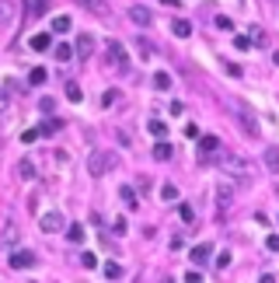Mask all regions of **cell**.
Returning <instances> with one entry per match:
<instances>
[{
    "mask_svg": "<svg viewBox=\"0 0 279 283\" xmlns=\"http://www.w3.org/2000/svg\"><path fill=\"white\" fill-rule=\"evenodd\" d=\"M108 60H112L115 67H126V63H129V60H126V49H122V42H115V39L108 42Z\"/></svg>",
    "mask_w": 279,
    "mask_h": 283,
    "instance_id": "cell-5",
    "label": "cell"
},
{
    "mask_svg": "<svg viewBox=\"0 0 279 283\" xmlns=\"http://www.w3.org/2000/svg\"><path fill=\"white\" fill-rule=\"evenodd\" d=\"M39 227H42L46 234H56V231H63V227H67V220H63V213H60V210H49V213H42V217H39Z\"/></svg>",
    "mask_w": 279,
    "mask_h": 283,
    "instance_id": "cell-3",
    "label": "cell"
},
{
    "mask_svg": "<svg viewBox=\"0 0 279 283\" xmlns=\"http://www.w3.org/2000/svg\"><path fill=\"white\" fill-rule=\"evenodd\" d=\"M220 168H223L230 178H237V185H251V168H248V161H241L237 154H223V157H220Z\"/></svg>",
    "mask_w": 279,
    "mask_h": 283,
    "instance_id": "cell-1",
    "label": "cell"
},
{
    "mask_svg": "<svg viewBox=\"0 0 279 283\" xmlns=\"http://www.w3.org/2000/svg\"><path fill=\"white\" fill-rule=\"evenodd\" d=\"M220 150V140L216 137H199V157H209V154H216Z\"/></svg>",
    "mask_w": 279,
    "mask_h": 283,
    "instance_id": "cell-9",
    "label": "cell"
},
{
    "mask_svg": "<svg viewBox=\"0 0 279 283\" xmlns=\"http://www.w3.org/2000/svg\"><path fill=\"white\" fill-rule=\"evenodd\" d=\"M171 154H175V150H171V143H168V140H157V147H154V157H157V161H171Z\"/></svg>",
    "mask_w": 279,
    "mask_h": 283,
    "instance_id": "cell-14",
    "label": "cell"
},
{
    "mask_svg": "<svg viewBox=\"0 0 279 283\" xmlns=\"http://www.w3.org/2000/svg\"><path fill=\"white\" fill-rule=\"evenodd\" d=\"M119 200H122L129 210H136V207H140V203H136V189H133V185H122V189H119Z\"/></svg>",
    "mask_w": 279,
    "mask_h": 283,
    "instance_id": "cell-13",
    "label": "cell"
},
{
    "mask_svg": "<svg viewBox=\"0 0 279 283\" xmlns=\"http://www.w3.org/2000/svg\"><path fill=\"white\" fill-rule=\"evenodd\" d=\"M4 109H7V95L0 91V112H4Z\"/></svg>",
    "mask_w": 279,
    "mask_h": 283,
    "instance_id": "cell-41",
    "label": "cell"
},
{
    "mask_svg": "<svg viewBox=\"0 0 279 283\" xmlns=\"http://www.w3.org/2000/svg\"><path fill=\"white\" fill-rule=\"evenodd\" d=\"M105 276H108V280H119V276H122V266H119V262H105Z\"/></svg>",
    "mask_w": 279,
    "mask_h": 283,
    "instance_id": "cell-25",
    "label": "cell"
},
{
    "mask_svg": "<svg viewBox=\"0 0 279 283\" xmlns=\"http://www.w3.org/2000/svg\"><path fill=\"white\" fill-rule=\"evenodd\" d=\"M209 255H213V245H209V241H206V245H196L189 259H192L196 266H206V262H209Z\"/></svg>",
    "mask_w": 279,
    "mask_h": 283,
    "instance_id": "cell-6",
    "label": "cell"
},
{
    "mask_svg": "<svg viewBox=\"0 0 279 283\" xmlns=\"http://www.w3.org/2000/svg\"><path fill=\"white\" fill-rule=\"evenodd\" d=\"M67 238L73 241V245H80V241H84V227H80V224H70V227H67Z\"/></svg>",
    "mask_w": 279,
    "mask_h": 283,
    "instance_id": "cell-22",
    "label": "cell"
},
{
    "mask_svg": "<svg viewBox=\"0 0 279 283\" xmlns=\"http://www.w3.org/2000/svg\"><path fill=\"white\" fill-rule=\"evenodd\" d=\"M91 53H94V39H91V35H77V56L87 60Z\"/></svg>",
    "mask_w": 279,
    "mask_h": 283,
    "instance_id": "cell-11",
    "label": "cell"
},
{
    "mask_svg": "<svg viewBox=\"0 0 279 283\" xmlns=\"http://www.w3.org/2000/svg\"><path fill=\"white\" fill-rule=\"evenodd\" d=\"M230 196H234V193H230V185H220V189H216V207H220V210H227V207H230Z\"/></svg>",
    "mask_w": 279,
    "mask_h": 283,
    "instance_id": "cell-17",
    "label": "cell"
},
{
    "mask_svg": "<svg viewBox=\"0 0 279 283\" xmlns=\"http://www.w3.org/2000/svg\"><path fill=\"white\" fill-rule=\"evenodd\" d=\"M147 130H150L157 140H164V133H168V123H164V119H150V123H147Z\"/></svg>",
    "mask_w": 279,
    "mask_h": 283,
    "instance_id": "cell-16",
    "label": "cell"
},
{
    "mask_svg": "<svg viewBox=\"0 0 279 283\" xmlns=\"http://www.w3.org/2000/svg\"><path fill=\"white\" fill-rule=\"evenodd\" d=\"M251 46H265V32L255 28V32H251Z\"/></svg>",
    "mask_w": 279,
    "mask_h": 283,
    "instance_id": "cell-35",
    "label": "cell"
},
{
    "mask_svg": "<svg viewBox=\"0 0 279 283\" xmlns=\"http://www.w3.org/2000/svg\"><path fill=\"white\" fill-rule=\"evenodd\" d=\"M185 283H203V276H199V273L192 269V273H185Z\"/></svg>",
    "mask_w": 279,
    "mask_h": 283,
    "instance_id": "cell-40",
    "label": "cell"
},
{
    "mask_svg": "<svg viewBox=\"0 0 279 283\" xmlns=\"http://www.w3.org/2000/svg\"><path fill=\"white\" fill-rule=\"evenodd\" d=\"M18 178H25V182L35 178V161H32V157H21V161H18Z\"/></svg>",
    "mask_w": 279,
    "mask_h": 283,
    "instance_id": "cell-8",
    "label": "cell"
},
{
    "mask_svg": "<svg viewBox=\"0 0 279 283\" xmlns=\"http://www.w3.org/2000/svg\"><path fill=\"white\" fill-rule=\"evenodd\" d=\"M21 140H25V143H35V140H39V130H25V133H21Z\"/></svg>",
    "mask_w": 279,
    "mask_h": 283,
    "instance_id": "cell-38",
    "label": "cell"
},
{
    "mask_svg": "<svg viewBox=\"0 0 279 283\" xmlns=\"http://www.w3.org/2000/svg\"><path fill=\"white\" fill-rule=\"evenodd\" d=\"M60 126H63V119H46V123L39 126V137H53Z\"/></svg>",
    "mask_w": 279,
    "mask_h": 283,
    "instance_id": "cell-15",
    "label": "cell"
},
{
    "mask_svg": "<svg viewBox=\"0 0 279 283\" xmlns=\"http://www.w3.org/2000/svg\"><path fill=\"white\" fill-rule=\"evenodd\" d=\"M46 77H49V73L42 70V67H35V70L28 73V84H35V87H39V84H46Z\"/></svg>",
    "mask_w": 279,
    "mask_h": 283,
    "instance_id": "cell-24",
    "label": "cell"
},
{
    "mask_svg": "<svg viewBox=\"0 0 279 283\" xmlns=\"http://www.w3.org/2000/svg\"><path fill=\"white\" fill-rule=\"evenodd\" d=\"M265 164H269L272 171L279 168V147H265Z\"/></svg>",
    "mask_w": 279,
    "mask_h": 283,
    "instance_id": "cell-23",
    "label": "cell"
},
{
    "mask_svg": "<svg viewBox=\"0 0 279 283\" xmlns=\"http://www.w3.org/2000/svg\"><path fill=\"white\" fill-rule=\"evenodd\" d=\"M154 87H157V91H168V87H171V73L157 70V73H154Z\"/></svg>",
    "mask_w": 279,
    "mask_h": 283,
    "instance_id": "cell-20",
    "label": "cell"
},
{
    "mask_svg": "<svg viewBox=\"0 0 279 283\" xmlns=\"http://www.w3.org/2000/svg\"><path fill=\"white\" fill-rule=\"evenodd\" d=\"M230 259H234L230 252H220V255H216V269H227V266H230Z\"/></svg>",
    "mask_w": 279,
    "mask_h": 283,
    "instance_id": "cell-31",
    "label": "cell"
},
{
    "mask_svg": "<svg viewBox=\"0 0 279 283\" xmlns=\"http://www.w3.org/2000/svg\"><path fill=\"white\" fill-rule=\"evenodd\" d=\"M112 164H115V154H105V150H94V154L87 157V171H91L94 178H101Z\"/></svg>",
    "mask_w": 279,
    "mask_h": 283,
    "instance_id": "cell-2",
    "label": "cell"
},
{
    "mask_svg": "<svg viewBox=\"0 0 279 283\" xmlns=\"http://www.w3.org/2000/svg\"><path fill=\"white\" fill-rule=\"evenodd\" d=\"M262 283H276V276H272V273H265V276H262Z\"/></svg>",
    "mask_w": 279,
    "mask_h": 283,
    "instance_id": "cell-42",
    "label": "cell"
},
{
    "mask_svg": "<svg viewBox=\"0 0 279 283\" xmlns=\"http://www.w3.org/2000/svg\"><path fill=\"white\" fill-rule=\"evenodd\" d=\"M39 109H42V112H53V109H56V98H49V95H46V98L39 102Z\"/></svg>",
    "mask_w": 279,
    "mask_h": 283,
    "instance_id": "cell-33",
    "label": "cell"
},
{
    "mask_svg": "<svg viewBox=\"0 0 279 283\" xmlns=\"http://www.w3.org/2000/svg\"><path fill=\"white\" fill-rule=\"evenodd\" d=\"M216 28H223V32H230V28H234V21H230L227 14H220V18H216Z\"/></svg>",
    "mask_w": 279,
    "mask_h": 283,
    "instance_id": "cell-32",
    "label": "cell"
},
{
    "mask_svg": "<svg viewBox=\"0 0 279 283\" xmlns=\"http://www.w3.org/2000/svg\"><path fill=\"white\" fill-rule=\"evenodd\" d=\"M112 231H115V234H126V231H129V224H126V217H115V224H112Z\"/></svg>",
    "mask_w": 279,
    "mask_h": 283,
    "instance_id": "cell-30",
    "label": "cell"
},
{
    "mask_svg": "<svg viewBox=\"0 0 279 283\" xmlns=\"http://www.w3.org/2000/svg\"><path fill=\"white\" fill-rule=\"evenodd\" d=\"M129 18H133L136 25H143V28L150 25V11H147L143 4H133V7H129Z\"/></svg>",
    "mask_w": 279,
    "mask_h": 283,
    "instance_id": "cell-10",
    "label": "cell"
},
{
    "mask_svg": "<svg viewBox=\"0 0 279 283\" xmlns=\"http://www.w3.org/2000/svg\"><path fill=\"white\" fill-rule=\"evenodd\" d=\"M70 28H73V21H70L67 14H56L53 18V32H70Z\"/></svg>",
    "mask_w": 279,
    "mask_h": 283,
    "instance_id": "cell-21",
    "label": "cell"
},
{
    "mask_svg": "<svg viewBox=\"0 0 279 283\" xmlns=\"http://www.w3.org/2000/svg\"><path fill=\"white\" fill-rule=\"evenodd\" d=\"M272 60H276V67H279V49H276V53H272Z\"/></svg>",
    "mask_w": 279,
    "mask_h": 283,
    "instance_id": "cell-43",
    "label": "cell"
},
{
    "mask_svg": "<svg viewBox=\"0 0 279 283\" xmlns=\"http://www.w3.org/2000/svg\"><path fill=\"white\" fill-rule=\"evenodd\" d=\"M11 269H32L35 266V252H28V248H18V252H11Z\"/></svg>",
    "mask_w": 279,
    "mask_h": 283,
    "instance_id": "cell-4",
    "label": "cell"
},
{
    "mask_svg": "<svg viewBox=\"0 0 279 283\" xmlns=\"http://www.w3.org/2000/svg\"><path fill=\"white\" fill-rule=\"evenodd\" d=\"M73 53H77V49L67 46V42H60V46H56V60H60V63H70V60H73Z\"/></svg>",
    "mask_w": 279,
    "mask_h": 283,
    "instance_id": "cell-18",
    "label": "cell"
},
{
    "mask_svg": "<svg viewBox=\"0 0 279 283\" xmlns=\"http://www.w3.org/2000/svg\"><path fill=\"white\" fill-rule=\"evenodd\" d=\"M171 32H175L178 39H189V35H192V25H189L185 18H175V21H171Z\"/></svg>",
    "mask_w": 279,
    "mask_h": 283,
    "instance_id": "cell-12",
    "label": "cell"
},
{
    "mask_svg": "<svg viewBox=\"0 0 279 283\" xmlns=\"http://www.w3.org/2000/svg\"><path fill=\"white\" fill-rule=\"evenodd\" d=\"M67 98H70V102H80V98H84L80 84H73V80H70V84H67Z\"/></svg>",
    "mask_w": 279,
    "mask_h": 283,
    "instance_id": "cell-26",
    "label": "cell"
},
{
    "mask_svg": "<svg viewBox=\"0 0 279 283\" xmlns=\"http://www.w3.org/2000/svg\"><path fill=\"white\" fill-rule=\"evenodd\" d=\"M178 213H182V220H185V224H192V220H196V210H192L189 203H182V207H178Z\"/></svg>",
    "mask_w": 279,
    "mask_h": 283,
    "instance_id": "cell-28",
    "label": "cell"
},
{
    "mask_svg": "<svg viewBox=\"0 0 279 283\" xmlns=\"http://www.w3.org/2000/svg\"><path fill=\"white\" fill-rule=\"evenodd\" d=\"M28 46H32L35 53H46V49H53V35L39 32V35H32V39H28Z\"/></svg>",
    "mask_w": 279,
    "mask_h": 283,
    "instance_id": "cell-7",
    "label": "cell"
},
{
    "mask_svg": "<svg viewBox=\"0 0 279 283\" xmlns=\"http://www.w3.org/2000/svg\"><path fill=\"white\" fill-rule=\"evenodd\" d=\"M265 248H269V252H279V234H269V238H265Z\"/></svg>",
    "mask_w": 279,
    "mask_h": 283,
    "instance_id": "cell-34",
    "label": "cell"
},
{
    "mask_svg": "<svg viewBox=\"0 0 279 283\" xmlns=\"http://www.w3.org/2000/svg\"><path fill=\"white\" fill-rule=\"evenodd\" d=\"M161 196H164V200H168V203H171V200H175V196H178V189H175V185H164V189H161Z\"/></svg>",
    "mask_w": 279,
    "mask_h": 283,
    "instance_id": "cell-37",
    "label": "cell"
},
{
    "mask_svg": "<svg viewBox=\"0 0 279 283\" xmlns=\"http://www.w3.org/2000/svg\"><path fill=\"white\" fill-rule=\"evenodd\" d=\"M115 98H119V95H115V87H112V91H105V95H101V105H112Z\"/></svg>",
    "mask_w": 279,
    "mask_h": 283,
    "instance_id": "cell-39",
    "label": "cell"
},
{
    "mask_svg": "<svg viewBox=\"0 0 279 283\" xmlns=\"http://www.w3.org/2000/svg\"><path fill=\"white\" fill-rule=\"evenodd\" d=\"M4 241H7V245H14V241H18V227H14V224H7V227H4Z\"/></svg>",
    "mask_w": 279,
    "mask_h": 283,
    "instance_id": "cell-29",
    "label": "cell"
},
{
    "mask_svg": "<svg viewBox=\"0 0 279 283\" xmlns=\"http://www.w3.org/2000/svg\"><path fill=\"white\" fill-rule=\"evenodd\" d=\"M234 46H237V49H251V39H248V35H237Z\"/></svg>",
    "mask_w": 279,
    "mask_h": 283,
    "instance_id": "cell-36",
    "label": "cell"
},
{
    "mask_svg": "<svg viewBox=\"0 0 279 283\" xmlns=\"http://www.w3.org/2000/svg\"><path fill=\"white\" fill-rule=\"evenodd\" d=\"M80 266H84V269H94V266H98V255H94V252H84V255H80Z\"/></svg>",
    "mask_w": 279,
    "mask_h": 283,
    "instance_id": "cell-27",
    "label": "cell"
},
{
    "mask_svg": "<svg viewBox=\"0 0 279 283\" xmlns=\"http://www.w3.org/2000/svg\"><path fill=\"white\" fill-rule=\"evenodd\" d=\"M25 7H28V14H35V18L49 14V4H46V0H32V4H25Z\"/></svg>",
    "mask_w": 279,
    "mask_h": 283,
    "instance_id": "cell-19",
    "label": "cell"
}]
</instances>
